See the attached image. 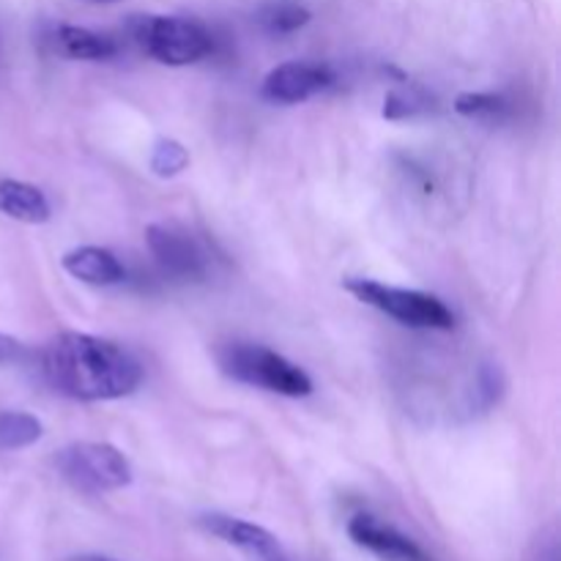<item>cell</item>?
Returning a JSON list of instances; mask_svg holds the SVG:
<instances>
[{
  "mask_svg": "<svg viewBox=\"0 0 561 561\" xmlns=\"http://www.w3.org/2000/svg\"><path fill=\"white\" fill-rule=\"evenodd\" d=\"M42 373L55 392L75 400H118L142 383V365L113 340L64 332L42 351Z\"/></svg>",
  "mask_w": 561,
  "mask_h": 561,
  "instance_id": "cell-1",
  "label": "cell"
},
{
  "mask_svg": "<svg viewBox=\"0 0 561 561\" xmlns=\"http://www.w3.org/2000/svg\"><path fill=\"white\" fill-rule=\"evenodd\" d=\"M219 367L233 381L261 387L266 392L283 398H307L312 392V381L299 365L285 359L277 351L257 343H228L217 354Z\"/></svg>",
  "mask_w": 561,
  "mask_h": 561,
  "instance_id": "cell-2",
  "label": "cell"
},
{
  "mask_svg": "<svg viewBox=\"0 0 561 561\" xmlns=\"http://www.w3.org/2000/svg\"><path fill=\"white\" fill-rule=\"evenodd\" d=\"M131 36L164 66H190L206 58L214 49V38L201 22L184 16H135Z\"/></svg>",
  "mask_w": 561,
  "mask_h": 561,
  "instance_id": "cell-3",
  "label": "cell"
},
{
  "mask_svg": "<svg viewBox=\"0 0 561 561\" xmlns=\"http://www.w3.org/2000/svg\"><path fill=\"white\" fill-rule=\"evenodd\" d=\"M345 288L365 305L376 307L383 316L394 318V321L405 323L414 329H438V332H449L455 327V316L442 299L422 290L409 288H392V285L376 283V279L354 277L345 283Z\"/></svg>",
  "mask_w": 561,
  "mask_h": 561,
  "instance_id": "cell-4",
  "label": "cell"
},
{
  "mask_svg": "<svg viewBox=\"0 0 561 561\" xmlns=\"http://www.w3.org/2000/svg\"><path fill=\"white\" fill-rule=\"evenodd\" d=\"M58 471L82 493L121 491L131 482V466L113 444L80 442L58 455Z\"/></svg>",
  "mask_w": 561,
  "mask_h": 561,
  "instance_id": "cell-5",
  "label": "cell"
},
{
  "mask_svg": "<svg viewBox=\"0 0 561 561\" xmlns=\"http://www.w3.org/2000/svg\"><path fill=\"white\" fill-rule=\"evenodd\" d=\"M146 241L159 266L175 279H203L208 274V252L201 241L173 225H151Z\"/></svg>",
  "mask_w": 561,
  "mask_h": 561,
  "instance_id": "cell-6",
  "label": "cell"
},
{
  "mask_svg": "<svg viewBox=\"0 0 561 561\" xmlns=\"http://www.w3.org/2000/svg\"><path fill=\"white\" fill-rule=\"evenodd\" d=\"M348 537L381 561H436L420 542L367 513L354 515L348 520Z\"/></svg>",
  "mask_w": 561,
  "mask_h": 561,
  "instance_id": "cell-7",
  "label": "cell"
},
{
  "mask_svg": "<svg viewBox=\"0 0 561 561\" xmlns=\"http://www.w3.org/2000/svg\"><path fill=\"white\" fill-rule=\"evenodd\" d=\"M334 82V75L329 66L305 64V60H290V64L277 66L263 80V96L268 102L279 104H299L321 93Z\"/></svg>",
  "mask_w": 561,
  "mask_h": 561,
  "instance_id": "cell-8",
  "label": "cell"
},
{
  "mask_svg": "<svg viewBox=\"0 0 561 561\" xmlns=\"http://www.w3.org/2000/svg\"><path fill=\"white\" fill-rule=\"evenodd\" d=\"M201 524L208 535L219 537V540H225L228 546L241 548V551H247L257 561H290L288 553H285L283 546L277 542V537H274L272 531L263 529V526L250 524V520L211 513L203 515Z\"/></svg>",
  "mask_w": 561,
  "mask_h": 561,
  "instance_id": "cell-9",
  "label": "cell"
},
{
  "mask_svg": "<svg viewBox=\"0 0 561 561\" xmlns=\"http://www.w3.org/2000/svg\"><path fill=\"white\" fill-rule=\"evenodd\" d=\"M60 263L71 277L88 285H118L126 277L124 263L102 247H77L66 252Z\"/></svg>",
  "mask_w": 561,
  "mask_h": 561,
  "instance_id": "cell-10",
  "label": "cell"
},
{
  "mask_svg": "<svg viewBox=\"0 0 561 561\" xmlns=\"http://www.w3.org/2000/svg\"><path fill=\"white\" fill-rule=\"evenodd\" d=\"M49 47L64 58L75 60H107L118 53L115 42L110 36H102L96 31H88L80 25H58L49 33Z\"/></svg>",
  "mask_w": 561,
  "mask_h": 561,
  "instance_id": "cell-11",
  "label": "cell"
},
{
  "mask_svg": "<svg viewBox=\"0 0 561 561\" xmlns=\"http://www.w3.org/2000/svg\"><path fill=\"white\" fill-rule=\"evenodd\" d=\"M0 211L25 225H42L53 214L49 211V201L38 186L14 179L0 181Z\"/></svg>",
  "mask_w": 561,
  "mask_h": 561,
  "instance_id": "cell-12",
  "label": "cell"
},
{
  "mask_svg": "<svg viewBox=\"0 0 561 561\" xmlns=\"http://www.w3.org/2000/svg\"><path fill=\"white\" fill-rule=\"evenodd\" d=\"M42 422L25 411H0V449H25L42 438Z\"/></svg>",
  "mask_w": 561,
  "mask_h": 561,
  "instance_id": "cell-13",
  "label": "cell"
},
{
  "mask_svg": "<svg viewBox=\"0 0 561 561\" xmlns=\"http://www.w3.org/2000/svg\"><path fill=\"white\" fill-rule=\"evenodd\" d=\"M310 9L299 0H268L257 11V20L268 33H294L310 22Z\"/></svg>",
  "mask_w": 561,
  "mask_h": 561,
  "instance_id": "cell-14",
  "label": "cell"
},
{
  "mask_svg": "<svg viewBox=\"0 0 561 561\" xmlns=\"http://www.w3.org/2000/svg\"><path fill=\"white\" fill-rule=\"evenodd\" d=\"M433 99L427 96L420 88H398V91L387 93V102H383V118L389 121H403L414 118V115L427 113L433 107Z\"/></svg>",
  "mask_w": 561,
  "mask_h": 561,
  "instance_id": "cell-15",
  "label": "cell"
},
{
  "mask_svg": "<svg viewBox=\"0 0 561 561\" xmlns=\"http://www.w3.org/2000/svg\"><path fill=\"white\" fill-rule=\"evenodd\" d=\"M455 110L469 118H502L507 113V102L496 93H460L455 99Z\"/></svg>",
  "mask_w": 561,
  "mask_h": 561,
  "instance_id": "cell-16",
  "label": "cell"
},
{
  "mask_svg": "<svg viewBox=\"0 0 561 561\" xmlns=\"http://www.w3.org/2000/svg\"><path fill=\"white\" fill-rule=\"evenodd\" d=\"M190 164V153L181 146L179 140H159L157 148L151 153V170L162 179H170V175H179L181 170H186Z\"/></svg>",
  "mask_w": 561,
  "mask_h": 561,
  "instance_id": "cell-17",
  "label": "cell"
},
{
  "mask_svg": "<svg viewBox=\"0 0 561 561\" xmlns=\"http://www.w3.org/2000/svg\"><path fill=\"white\" fill-rule=\"evenodd\" d=\"M22 359H25V345L9 334H0V365H14Z\"/></svg>",
  "mask_w": 561,
  "mask_h": 561,
  "instance_id": "cell-18",
  "label": "cell"
},
{
  "mask_svg": "<svg viewBox=\"0 0 561 561\" xmlns=\"http://www.w3.org/2000/svg\"><path fill=\"white\" fill-rule=\"evenodd\" d=\"M77 561H115V559H107V557H96V553H91V557H80Z\"/></svg>",
  "mask_w": 561,
  "mask_h": 561,
  "instance_id": "cell-19",
  "label": "cell"
},
{
  "mask_svg": "<svg viewBox=\"0 0 561 561\" xmlns=\"http://www.w3.org/2000/svg\"><path fill=\"white\" fill-rule=\"evenodd\" d=\"M91 3H121V0H91Z\"/></svg>",
  "mask_w": 561,
  "mask_h": 561,
  "instance_id": "cell-20",
  "label": "cell"
}]
</instances>
